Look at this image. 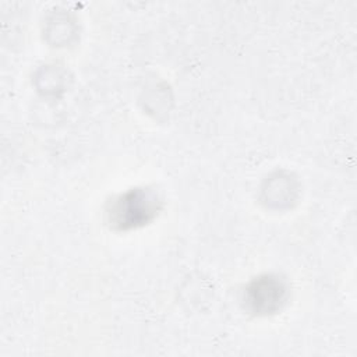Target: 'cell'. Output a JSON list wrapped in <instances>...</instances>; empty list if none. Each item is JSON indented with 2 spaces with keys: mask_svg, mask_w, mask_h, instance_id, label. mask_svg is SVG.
<instances>
[{
  "mask_svg": "<svg viewBox=\"0 0 357 357\" xmlns=\"http://www.w3.org/2000/svg\"><path fill=\"white\" fill-rule=\"evenodd\" d=\"M252 301L258 308H264V311H271L272 307L278 305V301L282 300V287L278 282L271 279H264L254 284Z\"/></svg>",
  "mask_w": 357,
  "mask_h": 357,
  "instance_id": "7a4b0ae2",
  "label": "cell"
},
{
  "mask_svg": "<svg viewBox=\"0 0 357 357\" xmlns=\"http://www.w3.org/2000/svg\"><path fill=\"white\" fill-rule=\"evenodd\" d=\"M158 198L153 192L135 188L121 195L112 206L110 220L120 229H130L146 223L158 211Z\"/></svg>",
  "mask_w": 357,
  "mask_h": 357,
  "instance_id": "6da1fadb",
  "label": "cell"
}]
</instances>
